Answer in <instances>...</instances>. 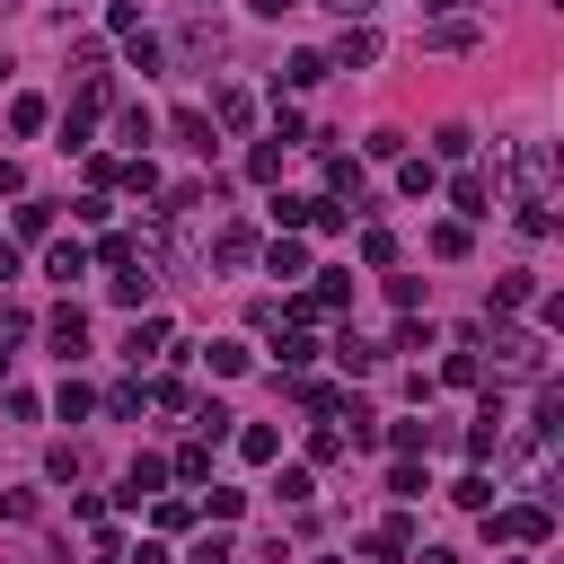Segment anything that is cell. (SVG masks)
Listing matches in <instances>:
<instances>
[{"label": "cell", "mask_w": 564, "mask_h": 564, "mask_svg": "<svg viewBox=\"0 0 564 564\" xmlns=\"http://www.w3.org/2000/svg\"><path fill=\"white\" fill-rule=\"evenodd\" d=\"M494 379H546V335L494 326Z\"/></svg>", "instance_id": "obj_1"}, {"label": "cell", "mask_w": 564, "mask_h": 564, "mask_svg": "<svg viewBox=\"0 0 564 564\" xmlns=\"http://www.w3.org/2000/svg\"><path fill=\"white\" fill-rule=\"evenodd\" d=\"M485 529H494L502 546H546V529H555V502H502V511H485Z\"/></svg>", "instance_id": "obj_2"}, {"label": "cell", "mask_w": 564, "mask_h": 564, "mask_svg": "<svg viewBox=\"0 0 564 564\" xmlns=\"http://www.w3.org/2000/svg\"><path fill=\"white\" fill-rule=\"evenodd\" d=\"M511 185H520V203H555V141H520L511 150Z\"/></svg>", "instance_id": "obj_3"}, {"label": "cell", "mask_w": 564, "mask_h": 564, "mask_svg": "<svg viewBox=\"0 0 564 564\" xmlns=\"http://www.w3.org/2000/svg\"><path fill=\"white\" fill-rule=\"evenodd\" d=\"M335 70H370L379 62V26H361V18H344V35H335V53H326Z\"/></svg>", "instance_id": "obj_4"}, {"label": "cell", "mask_w": 564, "mask_h": 564, "mask_svg": "<svg viewBox=\"0 0 564 564\" xmlns=\"http://www.w3.org/2000/svg\"><path fill=\"white\" fill-rule=\"evenodd\" d=\"M159 485H167V458H132V467H123V485H115V502H123V511H141V502H159Z\"/></svg>", "instance_id": "obj_5"}, {"label": "cell", "mask_w": 564, "mask_h": 564, "mask_svg": "<svg viewBox=\"0 0 564 564\" xmlns=\"http://www.w3.org/2000/svg\"><path fill=\"white\" fill-rule=\"evenodd\" d=\"M256 256H264V273H273V282H300V273H308V247H300V229H273V247H256Z\"/></svg>", "instance_id": "obj_6"}, {"label": "cell", "mask_w": 564, "mask_h": 564, "mask_svg": "<svg viewBox=\"0 0 564 564\" xmlns=\"http://www.w3.org/2000/svg\"><path fill=\"white\" fill-rule=\"evenodd\" d=\"M212 123H220V132H247V123H256V97H247L238 79H220V88H212Z\"/></svg>", "instance_id": "obj_7"}, {"label": "cell", "mask_w": 564, "mask_h": 564, "mask_svg": "<svg viewBox=\"0 0 564 564\" xmlns=\"http://www.w3.org/2000/svg\"><path fill=\"white\" fill-rule=\"evenodd\" d=\"M344 300H352V273H317V291H308V300H291V317H335Z\"/></svg>", "instance_id": "obj_8"}, {"label": "cell", "mask_w": 564, "mask_h": 564, "mask_svg": "<svg viewBox=\"0 0 564 564\" xmlns=\"http://www.w3.org/2000/svg\"><path fill=\"white\" fill-rule=\"evenodd\" d=\"M476 35H485L476 18H432V26H423V44H432V53H467Z\"/></svg>", "instance_id": "obj_9"}, {"label": "cell", "mask_w": 564, "mask_h": 564, "mask_svg": "<svg viewBox=\"0 0 564 564\" xmlns=\"http://www.w3.org/2000/svg\"><path fill=\"white\" fill-rule=\"evenodd\" d=\"M212 264H229V273H238V264H256V229H247V220H229V229L212 238Z\"/></svg>", "instance_id": "obj_10"}, {"label": "cell", "mask_w": 564, "mask_h": 564, "mask_svg": "<svg viewBox=\"0 0 564 564\" xmlns=\"http://www.w3.org/2000/svg\"><path fill=\"white\" fill-rule=\"evenodd\" d=\"M44 273H53V282H88V247H79V238H53V247H44Z\"/></svg>", "instance_id": "obj_11"}, {"label": "cell", "mask_w": 564, "mask_h": 564, "mask_svg": "<svg viewBox=\"0 0 564 564\" xmlns=\"http://www.w3.org/2000/svg\"><path fill=\"white\" fill-rule=\"evenodd\" d=\"M44 335H53V352H62V361H79V344H88V317H79V308H53V317H44Z\"/></svg>", "instance_id": "obj_12"}, {"label": "cell", "mask_w": 564, "mask_h": 564, "mask_svg": "<svg viewBox=\"0 0 564 564\" xmlns=\"http://www.w3.org/2000/svg\"><path fill=\"white\" fill-rule=\"evenodd\" d=\"M159 344H167V317H132V335H123V361L141 370V361H159Z\"/></svg>", "instance_id": "obj_13"}, {"label": "cell", "mask_w": 564, "mask_h": 564, "mask_svg": "<svg viewBox=\"0 0 564 564\" xmlns=\"http://www.w3.org/2000/svg\"><path fill=\"white\" fill-rule=\"evenodd\" d=\"M538 300V273H494V308L511 317V308H529Z\"/></svg>", "instance_id": "obj_14"}, {"label": "cell", "mask_w": 564, "mask_h": 564, "mask_svg": "<svg viewBox=\"0 0 564 564\" xmlns=\"http://www.w3.org/2000/svg\"><path fill=\"white\" fill-rule=\"evenodd\" d=\"M141 405H159V414H194V388H185V379H150Z\"/></svg>", "instance_id": "obj_15"}, {"label": "cell", "mask_w": 564, "mask_h": 564, "mask_svg": "<svg viewBox=\"0 0 564 564\" xmlns=\"http://www.w3.org/2000/svg\"><path fill=\"white\" fill-rule=\"evenodd\" d=\"M238 458H247V467L282 458V432H273V423H247V432H238Z\"/></svg>", "instance_id": "obj_16"}, {"label": "cell", "mask_w": 564, "mask_h": 564, "mask_svg": "<svg viewBox=\"0 0 564 564\" xmlns=\"http://www.w3.org/2000/svg\"><path fill=\"white\" fill-rule=\"evenodd\" d=\"M361 546H370V555H414V520H379Z\"/></svg>", "instance_id": "obj_17"}, {"label": "cell", "mask_w": 564, "mask_h": 564, "mask_svg": "<svg viewBox=\"0 0 564 564\" xmlns=\"http://www.w3.org/2000/svg\"><path fill=\"white\" fill-rule=\"evenodd\" d=\"M326 70H335V62H326V53H291V62H282V88H317V79H326Z\"/></svg>", "instance_id": "obj_18"}, {"label": "cell", "mask_w": 564, "mask_h": 564, "mask_svg": "<svg viewBox=\"0 0 564 564\" xmlns=\"http://www.w3.org/2000/svg\"><path fill=\"white\" fill-rule=\"evenodd\" d=\"M449 203H458V212H467V220H485V203H494V185H485V176H476V167H467V176H458V185H449Z\"/></svg>", "instance_id": "obj_19"}, {"label": "cell", "mask_w": 564, "mask_h": 564, "mask_svg": "<svg viewBox=\"0 0 564 564\" xmlns=\"http://www.w3.org/2000/svg\"><path fill=\"white\" fill-rule=\"evenodd\" d=\"M44 123H53L44 97H9V132H44Z\"/></svg>", "instance_id": "obj_20"}, {"label": "cell", "mask_w": 564, "mask_h": 564, "mask_svg": "<svg viewBox=\"0 0 564 564\" xmlns=\"http://www.w3.org/2000/svg\"><path fill=\"white\" fill-rule=\"evenodd\" d=\"M106 291H115V300H123V308H141V300H150V264H123V273H115V282H106Z\"/></svg>", "instance_id": "obj_21"}, {"label": "cell", "mask_w": 564, "mask_h": 564, "mask_svg": "<svg viewBox=\"0 0 564 564\" xmlns=\"http://www.w3.org/2000/svg\"><path fill=\"white\" fill-rule=\"evenodd\" d=\"M441 379H449V388H476V379H485V361H476V344H458V352L441 361Z\"/></svg>", "instance_id": "obj_22"}, {"label": "cell", "mask_w": 564, "mask_h": 564, "mask_svg": "<svg viewBox=\"0 0 564 564\" xmlns=\"http://www.w3.org/2000/svg\"><path fill=\"white\" fill-rule=\"evenodd\" d=\"M115 132H123L132 150H150V132H159V115H150V106H123V123H115Z\"/></svg>", "instance_id": "obj_23"}, {"label": "cell", "mask_w": 564, "mask_h": 564, "mask_svg": "<svg viewBox=\"0 0 564 564\" xmlns=\"http://www.w3.org/2000/svg\"><path fill=\"white\" fill-rule=\"evenodd\" d=\"M115 185H123V194H159V167H150V159H123Z\"/></svg>", "instance_id": "obj_24"}, {"label": "cell", "mask_w": 564, "mask_h": 564, "mask_svg": "<svg viewBox=\"0 0 564 564\" xmlns=\"http://www.w3.org/2000/svg\"><path fill=\"white\" fill-rule=\"evenodd\" d=\"M335 361H344V370L361 379V370H379V344H361V335H344V344H335Z\"/></svg>", "instance_id": "obj_25"}, {"label": "cell", "mask_w": 564, "mask_h": 564, "mask_svg": "<svg viewBox=\"0 0 564 564\" xmlns=\"http://www.w3.org/2000/svg\"><path fill=\"white\" fill-rule=\"evenodd\" d=\"M203 361H212V379H238L247 370V344H203Z\"/></svg>", "instance_id": "obj_26"}, {"label": "cell", "mask_w": 564, "mask_h": 564, "mask_svg": "<svg viewBox=\"0 0 564 564\" xmlns=\"http://www.w3.org/2000/svg\"><path fill=\"white\" fill-rule=\"evenodd\" d=\"M388 441H397V458H423V449H432V441H441V432H432V423H397V432H388Z\"/></svg>", "instance_id": "obj_27"}, {"label": "cell", "mask_w": 564, "mask_h": 564, "mask_svg": "<svg viewBox=\"0 0 564 564\" xmlns=\"http://www.w3.org/2000/svg\"><path fill=\"white\" fill-rule=\"evenodd\" d=\"M449 502H458V511H494V485H485V476H458Z\"/></svg>", "instance_id": "obj_28"}, {"label": "cell", "mask_w": 564, "mask_h": 564, "mask_svg": "<svg viewBox=\"0 0 564 564\" xmlns=\"http://www.w3.org/2000/svg\"><path fill=\"white\" fill-rule=\"evenodd\" d=\"M150 520H159V529H194V502H185V494H159Z\"/></svg>", "instance_id": "obj_29"}, {"label": "cell", "mask_w": 564, "mask_h": 564, "mask_svg": "<svg viewBox=\"0 0 564 564\" xmlns=\"http://www.w3.org/2000/svg\"><path fill=\"white\" fill-rule=\"evenodd\" d=\"M176 141H185V150H212V115L185 106V115H176Z\"/></svg>", "instance_id": "obj_30"}, {"label": "cell", "mask_w": 564, "mask_h": 564, "mask_svg": "<svg viewBox=\"0 0 564 564\" xmlns=\"http://www.w3.org/2000/svg\"><path fill=\"white\" fill-rule=\"evenodd\" d=\"M247 176H264V185H273V176H282V141H256V150H247Z\"/></svg>", "instance_id": "obj_31"}, {"label": "cell", "mask_w": 564, "mask_h": 564, "mask_svg": "<svg viewBox=\"0 0 564 564\" xmlns=\"http://www.w3.org/2000/svg\"><path fill=\"white\" fill-rule=\"evenodd\" d=\"M397 185H405V194H432L441 176H432V159H397Z\"/></svg>", "instance_id": "obj_32"}, {"label": "cell", "mask_w": 564, "mask_h": 564, "mask_svg": "<svg viewBox=\"0 0 564 564\" xmlns=\"http://www.w3.org/2000/svg\"><path fill=\"white\" fill-rule=\"evenodd\" d=\"M18 238H53V203H18Z\"/></svg>", "instance_id": "obj_33"}, {"label": "cell", "mask_w": 564, "mask_h": 564, "mask_svg": "<svg viewBox=\"0 0 564 564\" xmlns=\"http://www.w3.org/2000/svg\"><path fill=\"white\" fill-rule=\"evenodd\" d=\"M432 256H441V264L467 256V220H441V229H432Z\"/></svg>", "instance_id": "obj_34"}, {"label": "cell", "mask_w": 564, "mask_h": 564, "mask_svg": "<svg viewBox=\"0 0 564 564\" xmlns=\"http://www.w3.org/2000/svg\"><path fill=\"white\" fill-rule=\"evenodd\" d=\"M361 264H397V238H388V229H379V220H370V229H361Z\"/></svg>", "instance_id": "obj_35"}, {"label": "cell", "mask_w": 564, "mask_h": 564, "mask_svg": "<svg viewBox=\"0 0 564 564\" xmlns=\"http://www.w3.org/2000/svg\"><path fill=\"white\" fill-rule=\"evenodd\" d=\"M88 405H97V397H88V388H79V379H62V397H53V414H62V423H79V414H88Z\"/></svg>", "instance_id": "obj_36"}, {"label": "cell", "mask_w": 564, "mask_h": 564, "mask_svg": "<svg viewBox=\"0 0 564 564\" xmlns=\"http://www.w3.org/2000/svg\"><path fill=\"white\" fill-rule=\"evenodd\" d=\"M308 458H317V467L344 458V423H317V432H308Z\"/></svg>", "instance_id": "obj_37"}, {"label": "cell", "mask_w": 564, "mask_h": 564, "mask_svg": "<svg viewBox=\"0 0 564 564\" xmlns=\"http://www.w3.org/2000/svg\"><path fill=\"white\" fill-rule=\"evenodd\" d=\"M185 564H238V546L212 529V538H194V555H185Z\"/></svg>", "instance_id": "obj_38"}, {"label": "cell", "mask_w": 564, "mask_h": 564, "mask_svg": "<svg viewBox=\"0 0 564 564\" xmlns=\"http://www.w3.org/2000/svg\"><path fill=\"white\" fill-rule=\"evenodd\" d=\"M361 159H405V132H388V123H379V132L361 141Z\"/></svg>", "instance_id": "obj_39"}, {"label": "cell", "mask_w": 564, "mask_h": 564, "mask_svg": "<svg viewBox=\"0 0 564 564\" xmlns=\"http://www.w3.org/2000/svg\"><path fill=\"white\" fill-rule=\"evenodd\" d=\"M432 150H441V159H467V150H476V132H467V123H441V141H432Z\"/></svg>", "instance_id": "obj_40"}, {"label": "cell", "mask_w": 564, "mask_h": 564, "mask_svg": "<svg viewBox=\"0 0 564 564\" xmlns=\"http://www.w3.org/2000/svg\"><path fill=\"white\" fill-rule=\"evenodd\" d=\"M520 229L529 238H555V203H520Z\"/></svg>", "instance_id": "obj_41"}, {"label": "cell", "mask_w": 564, "mask_h": 564, "mask_svg": "<svg viewBox=\"0 0 564 564\" xmlns=\"http://www.w3.org/2000/svg\"><path fill=\"white\" fill-rule=\"evenodd\" d=\"M397 352H432V326H423L414 308H405V326H397Z\"/></svg>", "instance_id": "obj_42"}, {"label": "cell", "mask_w": 564, "mask_h": 564, "mask_svg": "<svg viewBox=\"0 0 564 564\" xmlns=\"http://www.w3.org/2000/svg\"><path fill=\"white\" fill-rule=\"evenodd\" d=\"M317 361V335H282V370H308Z\"/></svg>", "instance_id": "obj_43"}, {"label": "cell", "mask_w": 564, "mask_h": 564, "mask_svg": "<svg viewBox=\"0 0 564 564\" xmlns=\"http://www.w3.org/2000/svg\"><path fill=\"white\" fill-rule=\"evenodd\" d=\"M53 476H62V485H79V476H88V449H70V441H62V449H53Z\"/></svg>", "instance_id": "obj_44"}, {"label": "cell", "mask_w": 564, "mask_h": 564, "mask_svg": "<svg viewBox=\"0 0 564 564\" xmlns=\"http://www.w3.org/2000/svg\"><path fill=\"white\" fill-rule=\"evenodd\" d=\"M176 476H212V441H185L176 449Z\"/></svg>", "instance_id": "obj_45"}, {"label": "cell", "mask_w": 564, "mask_h": 564, "mask_svg": "<svg viewBox=\"0 0 564 564\" xmlns=\"http://www.w3.org/2000/svg\"><path fill=\"white\" fill-rule=\"evenodd\" d=\"M273 494H282V502H308V494H317V476H308V467H282V485H273Z\"/></svg>", "instance_id": "obj_46"}, {"label": "cell", "mask_w": 564, "mask_h": 564, "mask_svg": "<svg viewBox=\"0 0 564 564\" xmlns=\"http://www.w3.org/2000/svg\"><path fill=\"white\" fill-rule=\"evenodd\" d=\"M476 0H423V18H467Z\"/></svg>", "instance_id": "obj_47"}, {"label": "cell", "mask_w": 564, "mask_h": 564, "mask_svg": "<svg viewBox=\"0 0 564 564\" xmlns=\"http://www.w3.org/2000/svg\"><path fill=\"white\" fill-rule=\"evenodd\" d=\"M326 9H335V18H370V0H326Z\"/></svg>", "instance_id": "obj_48"}, {"label": "cell", "mask_w": 564, "mask_h": 564, "mask_svg": "<svg viewBox=\"0 0 564 564\" xmlns=\"http://www.w3.org/2000/svg\"><path fill=\"white\" fill-rule=\"evenodd\" d=\"M9 273H18V247H9V238H0V282H9Z\"/></svg>", "instance_id": "obj_49"}, {"label": "cell", "mask_w": 564, "mask_h": 564, "mask_svg": "<svg viewBox=\"0 0 564 564\" xmlns=\"http://www.w3.org/2000/svg\"><path fill=\"white\" fill-rule=\"evenodd\" d=\"M414 564H458V555H449V546H423V555H414Z\"/></svg>", "instance_id": "obj_50"}, {"label": "cell", "mask_w": 564, "mask_h": 564, "mask_svg": "<svg viewBox=\"0 0 564 564\" xmlns=\"http://www.w3.org/2000/svg\"><path fill=\"white\" fill-rule=\"evenodd\" d=\"M282 9H300V0H256V18H282Z\"/></svg>", "instance_id": "obj_51"}, {"label": "cell", "mask_w": 564, "mask_h": 564, "mask_svg": "<svg viewBox=\"0 0 564 564\" xmlns=\"http://www.w3.org/2000/svg\"><path fill=\"white\" fill-rule=\"evenodd\" d=\"M0 70H9V62H0Z\"/></svg>", "instance_id": "obj_52"}]
</instances>
